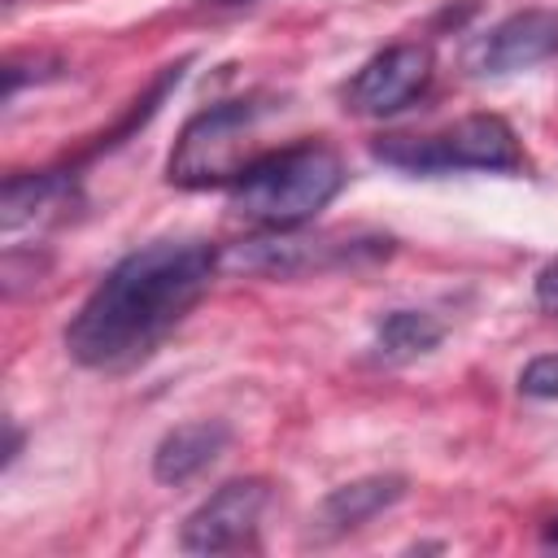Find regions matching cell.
Returning <instances> with one entry per match:
<instances>
[{
	"label": "cell",
	"instance_id": "obj_14",
	"mask_svg": "<svg viewBox=\"0 0 558 558\" xmlns=\"http://www.w3.org/2000/svg\"><path fill=\"white\" fill-rule=\"evenodd\" d=\"M536 305H541L549 318H558V257L536 270Z\"/></svg>",
	"mask_w": 558,
	"mask_h": 558
},
{
	"label": "cell",
	"instance_id": "obj_5",
	"mask_svg": "<svg viewBox=\"0 0 558 558\" xmlns=\"http://www.w3.org/2000/svg\"><path fill=\"white\" fill-rule=\"evenodd\" d=\"M392 253L388 235H305L301 227L292 231H266L253 240H240L222 253V270H253L270 279H296V275H323V270H344V266H366Z\"/></svg>",
	"mask_w": 558,
	"mask_h": 558
},
{
	"label": "cell",
	"instance_id": "obj_2",
	"mask_svg": "<svg viewBox=\"0 0 558 558\" xmlns=\"http://www.w3.org/2000/svg\"><path fill=\"white\" fill-rule=\"evenodd\" d=\"M344 179H349L344 157L331 144L301 140V144L253 157L227 183V201L240 218L266 231H292V227H305L318 209H327L340 196Z\"/></svg>",
	"mask_w": 558,
	"mask_h": 558
},
{
	"label": "cell",
	"instance_id": "obj_7",
	"mask_svg": "<svg viewBox=\"0 0 558 558\" xmlns=\"http://www.w3.org/2000/svg\"><path fill=\"white\" fill-rule=\"evenodd\" d=\"M432 74H436V57L427 44H388L357 65L340 100L357 118H388L414 105L432 87Z\"/></svg>",
	"mask_w": 558,
	"mask_h": 558
},
{
	"label": "cell",
	"instance_id": "obj_16",
	"mask_svg": "<svg viewBox=\"0 0 558 558\" xmlns=\"http://www.w3.org/2000/svg\"><path fill=\"white\" fill-rule=\"evenodd\" d=\"M541 545H545V549H558V514L541 527Z\"/></svg>",
	"mask_w": 558,
	"mask_h": 558
},
{
	"label": "cell",
	"instance_id": "obj_3",
	"mask_svg": "<svg viewBox=\"0 0 558 558\" xmlns=\"http://www.w3.org/2000/svg\"><path fill=\"white\" fill-rule=\"evenodd\" d=\"M371 157L401 174H453V170L519 174L527 166L514 126L497 113H466L427 135H384L371 144Z\"/></svg>",
	"mask_w": 558,
	"mask_h": 558
},
{
	"label": "cell",
	"instance_id": "obj_15",
	"mask_svg": "<svg viewBox=\"0 0 558 558\" xmlns=\"http://www.w3.org/2000/svg\"><path fill=\"white\" fill-rule=\"evenodd\" d=\"M17 449H22V432H17V423L9 418V445H4V466H13V458H17Z\"/></svg>",
	"mask_w": 558,
	"mask_h": 558
},
{
	"label": "cell",
	"instance_id": "obj_11",
	"mask_svg": "<svg viewBox=\"0 0 558 558\" xmlns=\"http://www.w3.org/2000/svg\"><path fill=\"white\" fill-rule=\"evenodd\" d=\"M405 497V475H362L353 484H340L331 488L318 510H314V532L323 541L331 536H344V532H357L362 523H371L375 514L392 510L397 501Z\"/></svg>",
	"mask_w": 558,
	"mask_h": 558
},
{
	"label": "cell",
	"instance_id": "obj_13",
	"mask_svg": "<svg viewBox=\"0 0 558 558\" xmlns=\"http://www.w3.org/2000/svg\"><path fill=\"white\" fill-rule=\"evenodd\" d=\"M519 392L532 401H558V353H541L519 371Z\"/></svg>",
	"mask_w": 558,
	"mask_h": 558
},
{
	"label": "cell",
	"instance_id": "obj_4",
	"mask_svg": "<svg viewBox=\"0 0 558 558\" xmlns=\"http://www.w3.org/2000/svg\"><path fill=\"white\" fill-rule=\"evenodd\" d=\"M275 96H235L201 109L183 122L170 157L166 179L174 187H227L253 157H244V140L257 131L266 113H275Z\"/></svg>",
	"mask_w": 558,
	"mask_h": 558
},
{
	"label": "cell",
	"instance_id": "obj_17",
	"mask_svg": "<svg viewBox=\"0 0 558 558\" xmlns=\"http://www.w3.org/2000/svg\"><path fill=\"white\" fill-rule=\"evenodd\" d=\"M209 9H244V4H262V0H201Z\"/></svg>",
	"mask_w": 558,
	"mask_h": 558
},
{
	"label": "cell",
	"instance_id": "obj_6",
	"mask_svg": "<svg viewBox=\"0 0 558 558\" xmlns=\"http://www.w3.org/2000/svg\"><path fill=\"white\" fill-rule=\"evenodd\" d=\"M270 506V484L248 475V480H227L218 493H209L179 527V549L187 554H235L257 545L262 514Z\"/></svg>",
	"mask_w": 558,
	"mask_h": 558
},
{
	"label": "cell",
	"instance_id": "obj_1",
	"mask_svg": "<svg viewBox=\"0 0 558 558\" xmlns=\"http://www.w3.org/2000/svg\"><path fill=\"white\" fill-rule=\"evenodd\" d=\"M222 270L209 240H153L118 257L65 323V353L105 375L148 362Z\"/></svg>",
	"mask_w": 558,
	"mask_h": 558
},
{
	"label": "cell",
	"instance_id": "obj_9",
	"mask_svg": "<svg viewBox=\"0 0 558 558\" xmlns=\"http://www.w3.org/2000/svg\"><path fill=\"white\" fill-rule=\"evenodd\" d=\"M78 205V174L74 170H31L9 174L0 192V227L4 235H17L22 227L61 222L65 209Z\"/></svg>",
	"mask_w": 558,
	"mask_h": 558
},
{
	"label": "cell",
	"instance_id": "obj_12",
	"mask_svg": "<svg viewBox=\"0 0 558 558\" xmlns=\"http://www.w3.org/2000/svg\"><path fill=\"white\" fill-rule=\"evenodd\" d=\"M445 340V323L427 310H388L375 323V353L384 362H414L427 357Z\"/></svg>",
	"mask_w": 558,
	"mask_h": 558
},
{
	"label": "cell",
	"instance_id": "obj_10",
	"mask_svg": "<svg viewBox=\"0 0 558 558\" xmlns=\"http://www.w3.org/2000/svg\"><path fill=\"white\" fill-rule=\"evenodd\" d=\"M231 445V427L222 418H196V423H179L170 427L157 449H153V480L157 484H192L196 475H205Z\"/></svg>",
	"mask_w": 558,
	"mask_h": 558
},
{
	"label": "cell",
	"instance_id": "obj_8",
	"mask_svg": "<svg viewBox=\"0 0 558 558\" xmlns=\"http://www.w3.org/2000/svg\"><path fill=\"white\" fill-rule=\"evenodd\" d=\"M558 57V9H519L488 26L471 48L475 74H519Z\"/></svg>",
	"mask_w": 558,
	"mask_h": 558
}]
</instances>
